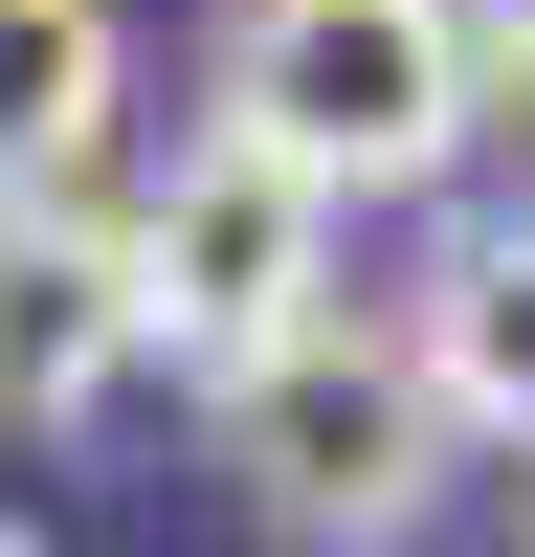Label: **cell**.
Returning <instances> with one entry per match:
<instances>
[{
	"mask_svg": "<svg viewBox=\"0 0 535 557\" xmlns=\"http://www.w3.org/2000/svg\"><path fill=\"white\" fill-rule=\"evenodd\" d=\"M223 134L290 157L335 223L424 201L490 134V45H469V0H246V23H223Z\"/></svg>",
	"mask_w": 535,
	"mask_h": 557,
	"instance_id": "cell-1",
	"label": "cell"
},
{
	"mask_svg": "<svg viewBox=\"0 0 535 557\" xmlns=\"http://www.w3.org/2000/svg\"><path fill=\"white\" fill-rule=\"evenodd\" d=\"M201 424H223V491H246V535H290V557H401L446 513V401H424V357H401V312H312V335H268L246 380H201Z\"/></svg>",
	"mask_w": 535,
	"mask_h": 557,
	"instance_id": "cell-2",
	"label": "cell"
},
{
	"mask_svg": "<svg viewBox=\"0 0 535 557\" xmlns=\"http://www.w3.org/2000/svg\"><path fill=\"white\" fill-rule=\"evenodd\" d=\"M112 290H134V357H178V380H246L268 335H312V312H335V201L201 112V134H178V157L112 201Z\"/></svg>",
	"mask_w": 535,
	"mask_h": 557,
	"instance_id": "cell-3",
	"label": "cell"
},
{
	"mask_svg": "<svg viewBox=\"0 0 535 557\" xmlns=\"http://www.w3.org/2000/svg\"><path fill=\"white\" fill-rule=\"evenodd\" d=\"M134 380V290L89 201H0V446H67Z\"/></svg>",
	"mask_w": 535,
	"mask_h": 557,
	"instance_id": "cell-4",
	"label": "cell"
},
{
	"mask_svg": "<svg viewBox=\"0 0 535 557\" xmlns=\"http://www.w3.org/2000/svg\"><path fill=\"white\" fill-rule=\"evenodd\" d=\"M401 357L446 446H535V223H446V268L401 290Z\"/></svg>",
	"mask_w": 535,
	"mask_h": 557,
	"instance_id": "cell-5",
	"label": "cell"
},
{
	"mask_svg": "<svg viewBox=\"0 0 535 557\" xmlns=\"http://www.w3.org/2000/svg\"><path fill=\"white\" fill-rule=\"evenodd\" d=\"M112 89H134L112 0H0V201H67L112 157Z\"/></svg>",
	"mask_w": 535,
	"mask_h": 557,
	"instance_id": "cell-6",
	"label": "cell"
},
{
	"mask_svg": "<svg viewBox=\"0 0 535 557\" xmlns=\"http://www.w3.org/2000/svg\"><path fill=\"white\" fill-rule=\"evenodd\" d=\"M469 45H490V89H513V112H535V0H490Z\"/></svg>",
	"mask_w": 535,
	"mask_h": 557,
	"instance_id": "cell-7",
	"label": "cell"
},
{
	"mask_svg": "<svg viewBox=\"0 0 535 557\" xmlns=\"http://www.w3.org/2000/svg\"><path fill=\"white\" fill-rule=\"evenodd\" d=\"M0 557H45V535H23V513H0Z\"/></svg>",
	"mask_w": 535,
	"mask_h": 557,
	"instance_id": "cell-8",
	"label": "cell"
},
{
	"mask_svg": "<svg viewBox=\"0 0 535 557\" xmlns=\"http://www.w3.org/2000/svg\"><path fill=\"white\" fill-rule=\"evenodd\" d=\"M513 557H535V535H513Z\"/></svg>",
	"mask_w": 535,
	"mask_h": 557,
	"instance_id": "cell-9",
	"label": "cell"
}]
</instances>
